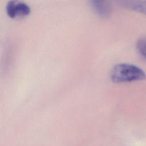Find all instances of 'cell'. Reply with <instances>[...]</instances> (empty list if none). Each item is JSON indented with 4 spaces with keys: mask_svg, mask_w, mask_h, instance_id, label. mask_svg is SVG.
<instances>
[{
    "mask_svg": "<svg viewBox=\"0 0 146 146\" xmlns=\"http://www.w3.org/2000/svg\"><path fill=\"white\" fill-rule=\"evenodd\" d=\"M121 7L146 15V0H115Z\"/></svg>",
    "mask_w": 146,
    "mask_h": 146,
    "instance_id": "cell-4",
    "label": "cell"
},
{
    "mask_svg": "<svg viewBox=\"0 0 146 146\" xmlns=\"http://www.w3.org/2000/svg\"><path fill=\"white\" fill-rule=\"evenodd\" d=\"M93 11L100 17L108 18L112 13L111 0H88Z\"/></svg>",
    "mask_w": 146,
    "mask_h": 146,
    "instance_id": "cell-3",
    "label": "cell"
},
{
    "mask_svg": "<svg viewBox=\"0 0 146 146\" xmlns=\"http://www.w3.org/2000/svg\"><path fill=\"white\" fill-rule=\"evenodd\" d=\"M110 79L114 83H124L144 80L146 74L140 68L131 64L115 65L110 72Z\"/></svg>",
    "mask_w": 146,
    "mask_h": 146,
    "instance_id": "cell-1",
    "label": "cell"
},
{
    "mask_svg": "<svg viewBox=\"0 0 146 146\" xmlns=\"http://www.w3.org/2000/svg\"><path fill=\"white\" fill-rule=\"evenodd\" d=\"M7 15L11 18L25 17L30 13V7L25 3L17 0H10L6 7Z\"/></svg>",
    "mask_w": 146,
    "mask_h": 146,
    "instance_id": "cell-2",
    "label": "cell"
},
{
    "mask_svg": "<svg viewBox=\"0 0 146 146\" xmlns=\"http://www.w3.org/2000/svg\"><path fill=\"white\" fill-rule=\"evenodd\" d=\"M136 48L139 52L146 58V37H143L138 40L136 43Z\"/></svg>",
    "mask_w": 146,
    "mask_h": 146,
    "instance_id": "cell-5",
    "label": "cell"
}]
</instances>
